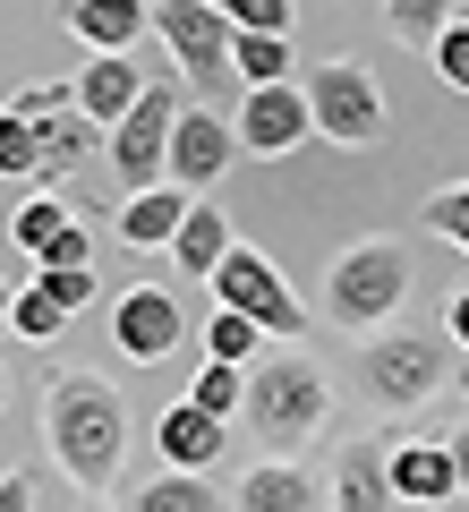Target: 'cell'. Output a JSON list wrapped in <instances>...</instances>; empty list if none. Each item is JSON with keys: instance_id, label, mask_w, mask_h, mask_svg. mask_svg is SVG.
I'll return each instance as SVG.
<instances>
[{"instance_id": "6", "label": "cell", "mask_w": 469, "mask_h": 512, "mask_svg": "<svg viewBox=\"0 0 469 512\" xmlns=\"http://www.w3.org/2000/svg\"><path fill=\"white\" fill-rule=\"evenodd\" d=\"M9 111H26L35 120V180L26 188H69L77 163L94 154V111L77 103V77H43V86H18L9 94Z\"/></svg>"}, {"instance_id": "22", "label": "cell", "mask_w": 469, "mask_h": 512, "mask_svg": "<svg viewBox=\"0 0 469 512\" xmlns=\"http://www.w3.org/2000/svg\"><path fill=\"white\" fill-rule=\"evenodd\" d=\"M290 35H265V26H231V69L239 86H273V77H290Z\"/></svg>"}, {"instance_id": "8", "label": "cell", "mask_w": 469, "mask_h": 512, "mask_svg": "<svg viewBox=\"0 0 469 512\" xmlns=\"http://www.w3.org/2000/svg\"><path fill=\"white\" fill-rule=\"evenodd\" d=\"M180 111H188L180 86H171V77H154V86H137V103L103 128V154H111V171H120V188H154V180H163L171 120H180Z\"/></svg>"}, {"instance_id": "38", "label": "cell", "mask_w": 469, "mask_h": 512, "mask_svg": "<svg viewBox=\"0 0 469 512\" xmlns=\"http://www.w3.org/2000/svg\"><path fill=\"white\" fill-rule=\"evenodd\" d=\"M0 410H9V367H0Z\"/></svg>"}, {"instance_id": "18", "label": "cell", "mask_w": 469, "mask_h": 512, "mask_svg": "<svg viewBox=\"0 0 469 512\" xmlns=\"http://www.w3.org/2000/svg\"><path fill=\"white\" fill-rule=\"evenodd\" d=\"M239 512H307V504H325V487L299 470V461H256L248 478L231 487Z\"/></svg>"}, {"instance_id": "19", "label": "cell", "mask_w": 469, "mask_h": 512, "mask_svg": "<svg viewBox=\"0 0 469 512\" xmlns=\"http://www.w3.org/2000/svg\"><path fill=\"white\" fill-rule=\"evenodd\" d=\"M128 504H137V512H222V487H214V470H180V461H163L154 478L128 487Z\"/></svg>"}, {"instance_id": "14", "label": "cell", "mask_w": 469, "mask_h": 512, "mask_svg": "<svg viewBox=\"0 0 469 512\" xmlns=\"http://www.w3.org/2000/svg\"><path fill=\"white\" fill-rule=\"evenodd\" d=\"M222 453H231V419H222V410H205L197 393H180V402L154 419V461H180V470H214Z\"/></svg>"}, {"instance_id": "31", "label": "cell", "mask_w": 469, "mask_h": 512, "mask_svg": "<svg viewBox=\"0 0 469 512\" xmlns=\"http://www.w3.org/2000/svg\"><path fill=\"white\" fill-rule=\"evenodd\" d=\"M188 393H197L205 410H222V419H231V410H239V393H248V367H239V359H205V376L188 384Z\"/></svg>"}, {"instance_id": "12", "label": "cell", "mask_w": 469, "mask_h": 512, "mask_svg": "<svg viewBox=\"0 0 469 512\" xmlns=\"http://www.w3.org/2000/svg\"><path fill=\"white\" fill-rule=\"evenodd\" d=\"M231 154H239V128H231V111H180V120H171L163 180H180V188H214L222 171H231Z\"/></svg>"}, {"instance_id": "1", "label": "cell", "mask_w": 469, "mask_h": 512, "mask_svg": "<svg viewBox=\"0 0 469 512\" xmlns=\"http://www.w3.org/2000/svg\"><path fill=\"white\" fill-rule=\"evenodd\" d=\"M43 444H52V461L94 495L120 487V461H128V402L120 384L94 376V367H52L43 376Z\"/></svg>"}, {"instance_id": "32", "label": "cell", "mask_w": 469, "mask_h": 512, "mask_svg": "<svg viewBox=\"0 0 469 512\" xmlns=\"http://www.w3.org/2000/svg\"><path fill=\"white\" fill-rule=\"evenodd\" d=\"M427 60H435V77H444L452 94H469V18H452L444 35L427 43Z\"/></svg>"}, {"instance_id": "34", "label": "cell", "mask_w": 469, "mask_h": 512, "mask_svg": "<svg viewBox=\"0 0 469 512\" xmlns=\"http://www.w3.org/2000/svg\"><path fill=\"white\" fill-rule=\"evenodd\" d=\"M77 256H94V231H86V222H60V231L52 239H43V248H35V265H77Z\"/></svg>"}, {"instance_id": "33", "label": "cell", "mask_w": 469, "mask_h": 512, "mask_svg": "<svg viewBox=\"0 0 469 512\" xmlns=\"http://www.w3.org/2000/svg\"><path fill=\"white\" fill-rule=\"evenodd\" d=\"M222 18L231 26H265V35H290L299 9H290V0H222Z\"/></svg>"}, {"instance_id": "21", "label": "cell", "mask_w": 469, "mask_h": 512, "mask_svg": "<svg viewBox=\"0 0 469 512\" xmlns=\"http://www.w3.org/2000/svg\"><path fill=\"white\" fill-rule=\"evenodd\" d=\"M222 248H231V222H222V205H188V214H180V231H171V265H180V274H214V265H222Z\"/></svg>"}, {"instance_id": "29", "label": "cell", "mask_w": 469, "mask_h": 512, "mask_svg": "<svg viewBox=\"0 0 469 512\" xmlns=\"http://www.w3.org/2000/svg\"><path fill=\"white\" fill-rule=\"evenodd\" d=\"M0 180H35V120L0 103Z\"/></svg>"}, {"instance_id": "30", "label": "cell", "mask_w": 469, "mask_h": 512, "mask_svg": "<svg viewBox=\"0 0 469 512\" xmlns=\"http://www.w3.org/2000/svg\"><path fill=\"white\" fill-rule=\"evenodd\" d=\"M427 231L452 239V248L469 256V180H452V188H435V197H427Z\"/></svg>"}, {"instance_id": "27", "label": "cell", "mask_w": 469, "mask_h": 512, "mask_svg": "<svg viewBox=\"0 0 469 512\" xmlns=\"http://www.w3.org/2000/svg\"><path fill=\"white\" fill-rule=\"evenodd\" d=\"M265 342H273V333L256 325V316H239V308H214V325H205V359H239V367H248Z\"/></svg>"}, {"instance_id": "3", "label": "cell", "mask_w": 469, "mask_h": 512, "mask_svg": "<svg viewBox=\"0 0 469 512\" xmlns=\"http://www.w3.org/2000/svg\"><path fill=\"white\" fill-rule=\"evenodd\" d=\"M452 376H461L452 325H376V333H359V384H367V402L393 410V419L444 402Z\"/></svg>"}, {"instance_id": "17", "label": "cell", "mask_w": 469, "mask_h": 512, "mask_svg": "<svg viewBox=\"0 0 469 512\" xmlns=\"http://www.w3.org/2000/svg\"><path fill=\"white\" fill-rule=\"evenodd\" d=\"M188 205H197V188H180V180L128 188V205H120V239H128V248H171V231H180Z\"/></svg>"}, {"instance_id": "10", "label": "cell", "mask_w": 469, "mask_h": 512, "mask_svg": "<svg viewBox=\"0 0 469 512\" xmlns=\"http://www.w3.org/2000/svg\"><path fill=\"white\" fill-rule=\"evenodd\" d=\"M239 154H256V163H273V154H299V137H316V120H307V86L299 77H273V86H239Z\"/></svg>"}, {"instance_id": "37", "label": "cell", "mask_w": 469, "mask_h": 512, "mask_svg": "<svg viewBox=\"0 0 469 512\" xmlns=\"http://www.w3.org/2000/svg\"><path fill=\"white\" fill-rule=\"evenodd\" d=\"M9 299H18V291H9V282H0V342H9Z\"/></svg>"}, {"instance_id": "28", "label": "cell", "mask_w": 469, "mask_h": 512, "mask_svg": "<svg viewBox=\"0 0 469 512\" xmlns=\"http://www.w3.org/2000/svg\"><path fill=\"white\" fill-rule=\"evenodd\" d=\"M35 282H43V291H52L69 316H86L94 299H103V274H94V256H77V265H35Z\"/></svg>"}, {"instance_id": "13", "label": "cell", "mask_w": 469, "mask_h": 512, "mask_svg": "<svg viewBox=\"0 0 469 512\" xmlns=\"http://www.w3.org/2000/svg\"><path fill=\"white\" fill-rule=\"evenodd\" d=\"M384 470H393V504H452L461 495L452 436H393L384 444Z\"/></svg>"}, {"instance_id": "24", "label": "cell", "mask_w": 469, "mask_h": 512, "mask_svg": "<svg viewBox=\"0 0 469 512\" xmlns=\"http://www.w3.org/2000/svg\"><path fill=\"white\" fill-rule=\"evenodd\" d=\"M60 333H69V308L26 274V291L9 299V342H35V350H43V342H60Z\"/></svg>"}, {"instance_id": "36", "label": "cell", "mask_w": 469, "mask_h": 512, "mask_svg": "<svg viewBox=\"0 0 469 512\" xmlns=\"http://www.w3.org/2000/svg\"><path fill=\"white\" fill-rule=\"evenodd\" d=\"M452 461H461V495H469V419L452 427Z\"/></svg>"}, {"instance_id": "20", "label": "cell", "mask_w": 469, "mask_h": 512, "mask_svg": "<svg viewBox=\"0 0 469 512\" xmlns=\"http://www.w3.org/2000/svg\"><path fill=\"white\" fill-rule=\"evenodd\" d=\"M137 86H145V77H137V60H128V52H94L86 69H77V103H86L103 128L137 103Z\"/></svg>"}, {"instance_id": "5", "label": "cell", "mask_w": 469, "mask_h": 512, "mask_svg": "<svg viewBox=\"0 0 469 512\" xmlns=\"http://www.w3.org/2000/svg\"><path fill=\"white\" fill-rule=\"evenodd\" d=\"M307 120H316V137H333V146H350V154L384 146V128H393L384 77L367 69V60H316V69H307Z\"/></svg>"}, {"instance_id": "2", "label": "cell", "mask_w": 469, "mask_h": 512, "mask_svg": "<svg viewBox=\"0 0 469 512\" xmlns=\"http://www.w3.org/2000/svg\"><path fill=\"white\" fill-rule=\"evenodd\" d=\"M239 419L265 453H307V444L333 427V376L316 350L299 342H265L248 359V393H239Z\"/></svg>"}, {"instance_id": "23", "label": "cell", "mask_w": 469, "mask_h": 512, "mask_svg": "<svg viewBox=\"0 0 469 512\" xmlns=\"http://www.w3.org/2000/svg\"><path fill=\"white\" fill-rule=\"evenodd\" d=\"M43 504H86V487H77L69 470H9L0 478V512H43Z\"/></svg>"}, {"instance_id": "25", "label": "cell", "mask_w": 469, "mask_h": 512, "mask_svg": "<svg viewBox=\"0 0 469 512\" xmlns=\"http://www.w3.org/2000/svg\"><path fill=\"white\" fill-rule=\"evenodd\" d=\"M60 222H69V197H60V188H26L18 214H9V239H18V256H35L43 239L60 231Z\"/></svg>"}, {"instance_id": "4", "label": "cell", "mask_w": 469, "mask_h": 512, "mask_svg": "<svg viewBox=\"0 0 469 512\" xmlns=\"http://www.w3.org/2000/svg\"><path fill=\"white\" fill-rule=\"evenodd\" d=\"M410 282H418V256L401 248L393 231H367V239H350V248L333 256L325 316L342 333H376V325H393V316L410 308Z\"/></svg>"}, {"instance_id": "35", "label": "cell", "mask_w": 469, "mask_h": 512, "mask_svg": "<svg viewBox=\"0 0 469 512\" xmlns=\"http://www.w3.org/2000/svg\"><path fill=\"white\" fill-rule=\"evenodd\" d=\"M444 325H452V342H461V359H469V291H461V299L444 308Z\"/></svg>"}, {"instance_id": "26", "label": "cell", "mask_w": 469, "mask_h": 512, "mask_svg": "<svg viewBox=\"0 0 469 512\" xmlns=\"http://www.w3.org/2000/svg\"><path fill=\"white\" fill-rule=\"evenodd\" d=\"M452 18H461V9H452V0H384V26H393V35L410 43V52H427V43L444 35Z\"/></svg>"}, {"instance_id": "7", "label": "cell", "mask_w": 469, "mask_h": 512, "mask_svg": "<svg viewBox=\"0 0 469 512\" xmlns=\"http://www.w3.org/2000/svg\"><path fill=\"white\" fill-rule=\"evenodd\" d=\"M154 35L171 43L180 77L205 94V103H231V94H239V69H231V18H222V0H154Z\"/></svg>"}, {"instance_id": "11", "label": "cell", "mask_w": 469, "mask_h": 512, "mask_svg": "<svg viewBox=\"0 0 469 512\" xmlns=\"http://www.w3.org/2000/svg\"><path fill=\"white\" fill-rule=\"evenodd\" d=\"M180 333H188L180 299H171V291H154V282H137V291H120V299H111V342H120V359L163 367L171 350H180Z\"/></svg>"}, {"instance_id": "15", "label": "cell", "mask_w": 469, "mask_h": 512, "mask_svg": "<svg viewBox=\"0 0 469 512\" xmlns=\"http://www.w3.org/2000/svg\"><path fill=\"white\" fill-rule=\"evenodd\" d=\"M60 26H69L86 52H137V43L154 35V0H69Z\"/></svg>"}, {"instance_id": "9", "label": "cell", "mask_w": 469, "mask_h": 512, "mask_svg": "<svg viewBox=\"0 0 469 512\" xmlns=\"http://www.w3.org/2000/svg\"><path fill=\"white\" fill-rule=\"evenodd\" d=\"M205 282H214V299H222V308L256 316V325H265L273 342H299V333H307V308H299V291H290V282L273 274V256H256L248 239H231V248H222V265H214Z\"/></svg>"}, {"instance_id": "16", "label": "cell", "mask_w": 469, "mask_h": 512, "mask_svg": "<svg viewBox=\"0 0 469 512\" xmlns=\"http://www.w3.org/2000/svg\"><path fill=\"white\" fill-rule=\"evenodd\" d=\"M325 504H342V512H376V504H393V470H384V444H376V436H350L342 453H333Z\"/></svg>"}]
</instances>
